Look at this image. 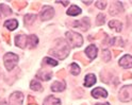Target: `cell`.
Instances as JSON below:
<instances>
[{"mask_svg":"<svg viewBox=\"0 0 132 105\" xmlns=\"http://www.w3.org/2000/svg\"><path fill=\"white\" fill-rule=\"evenodd\" d=\"M102 58H103V60H104V62H109L110 61V59H111V53H110V51L109 50H103L102 51Z\"/></svg>","mask_w":132,"mask_h":105,"instance_id":"obj_28","label":"cell"},{"mask_svg":"<svg viewBox=\"0 0 132 105\" xmlns=\"http://www.w3.org/2000/svg\"><path fill=\"white\" fill-rule=\"evenodd\" d=\"M18 55H16L15 53H6L3 56V62H4V66L6 68L7 71H11L15 66L16 64L18 63Z\"/></svg>","mask_w":132,"mask_h":105,"instance_id":"obj_3","label":"cell"},{"mask_svg":"<svg viewBox=\"0 0 132 105\" xmlns=\"http://www.w3.org/2000/svg\"><path fill=\"white\" fill-rule=\"evenodd\" d=\"M96 105H110L109 103H99V104H96Z\"/></svg>","mask_w":132,"mask_h":105,"instance_id":"obj_36","label":"cell"},{"mask_svg":"<svg viewBox=\"0 0 132 105\" xmlns=\"http://www.w3.org/2000/svg\"><path fill=\"white\" fill-rule=\"evenodd\" d=\"M95 83H96V77H95V74L89 73V74H87V75L85 77L84 86H86V87H90V86H93Z\"/></svg>","mask_w":132,"mask_h":105,"instance_id":"obj_17","label":"cell"},{"mask_svg":"<svg viewBox=\"0 0 132 105\" xmlns=\"http://www.w3.org/2000/svg\"><path fill=\"white\" fill-rule=\"evenodd\" d=\"M43 105H61V101L53 96H49L45 99Z\"/></svg>","mask_w":132,"mask_h":105,"instance_id":"obj_16","label":"cell"},{"mask_svg":"<svg viewBox=\"0 0 132 105\" xmlns=\"http://www.w3.org/2000/svg\"><path fill=\"white\" fill-rule=\"evenodd\" d=\"M129 23H131V25H132V16H130V17H129Z\"/></svg>","mask_w":132,"mask_h":105,"instance_id":"obj_37","label":"cell"},{"mask_svg":"<svg viewBox=\"0 0 132 105\" xmlns=\"http://www.w3.org/2000/svg\"><path fill=\"white\" fill-rule=\"evenodd\" d=\"M105 5H106L105 1H96V6L98 7V9H100V10H103L105 7Z\"/></svg>","mask_w":132,"mask_h":105,"instance_id":"obj_29","label":"cell"},{"mask_svg":"<svg viewBox=\"0 0 132 105\" xmlns=\"http://www.w3.org/2000/svg\"><path fill=\"white\" fill-rule=\"evenodd\" d=\"M35 19H36V15L28 14V15L24 16V23H26V26H30L35 21Z\"/></svg>","mask_w":132,"mask_h":105,"instance_id":"obj_22","label":"cell"},{"mask_svg":"<svg viewBox=\"0 0 132 105\" xmlns=\"http://www.w3.org/2000/svg\"><path fill=\"white\" fill-rule=\"evenodd\" d=\"M4 27L7 28L9 30H11V31H13V30H15L16 28L18 27V22H17V20H16V19L6 20V21L4 22Z\"/></svg>","mask_w":132,"mask_h":105,"instance_id":"obj_19","label":"cell"},{"mask_svg":"<svg viewBox=\"0 0 132 105\" xmlns=\"http://www.w3.org/2000/svg\"><path fill=\"white\" fill-rule=\"evenodd\" d=\"M71 26L73 28H79L82 31H86L89 28V19L87 17H85L82 20H73V22L71 23Z\"/></svg>","mask_w":132,"mask_h":105,"instance_id":"obj_6","label":"cell"},{"mask_svg":"<svg viewBox=\"0 0 132 105\" xmlns=\"http://www.w3.org/2000/svg\"><path fill=\"white\" fill-rule=\"evenodd\" d=\"M0 105H9V104H7L6 102H2V103H0Z\"/></svg>","mask_w":132,"mask_h":105,"instance_id":"obj_38","label":"cell"},{"mask_svg":"<svg viewBox=\"0 0 132 105\" xmlns=\"http://www.w3.org/2000/svg\"><path fill=\"white\" fill-rule=\"evenodd\" d=\"M104 18H105V17H104V15L100 13V14L97 16V19H96L97 22H96V25H97V26H101V25H103V23H104Z\"/></svg>","mask_w":132,"mask_h":105,"instance_id":"obj_27","label":"cell"},{"mask_svg":"<svg viewBox=\"0 0 132 105\" xmlns=\"http://www.w3.org/2000/svg\"><path fill=\"white\" fill-rule=\"evenodd\" d=\"M92 96L96 99H99V98H106L108 96V92H106L103 88L101 87H98V88H95V89L92 91Z\"/></svg>","mask_w":132,"mask_h":105,"instance_id":"obj_12","label":"cell"},{"mask_svg":"<svg viewBox=\"0 0 132 105\" xmlns=\"http://www.w3.org/2000/svg\"><path fill=\"white\" fill-rule=\"evenodd\" d=\"M119 65L122 67V68H131L132 67V56L131 55H125L122 56L119 61Z\"/></svg>","mask_w":132,"mask_h":105,"instance_id":"obj_9","label":"cell"},{"mask_svg":"<svg viewBox=\"0 0 132 105\" xmlns=\"http://www.w3.org/2000/svg\"><path fill=\"white\" fill-rule=\"evenodd\" d=\"M12 14V10L9 5H6L4 3L0 4V17H6Z\"/></svg>","mask_w":132,"mask_h":105,"instance_id":"obj_15","label":"cell"},{"mask_svg":"<svg viewBox=\"0 0 132 105\" xmlns=\"http://www.w3.org/2000/svg\"><path fill=\"white\" fill-rule=\"evenodd\" d=\"M38 43V38L35 36V35H30L28 36V44H27V47H29L30 49H33L35 48L36 45Z\"/></svg>","mask_w":132,"mask_h":105,"instance_id":"obj_18","label":"cell"},{"mask_svg":"<svg viewBox=\"0 0 132 105\" xmlns=\"http://www.w3.org/2000/svg\"><path fill=\"white\" fill-rule=\"evenodd\" d=\"M27 44H28V36L23 35V34H20V35H16L15 37V45L19 47V48H26L27 47Z\"/></svg>","mask_w":132,"mask_h":105,"instance_id":"obj_8","label":"cell"},{"mask_svg":"<svg viewBox=\"0 0 132 105\" xmlns=\"http://www.w3.org/2000/svg\"><path fill=\"white\" fill-rule=\"evenodd\" d=\"M56 3H62L63 5H67L69 3V1H55Z\"/></svg>","mask_w":132,"mask_h":105,"instance_id":"obj_34","label":"cell"},{"mask_svg":"<svg viewBox=\"0 0 132 105\" xmlns=\"http://www.w3.org/2000/svg\"><path fill=\"white\" fill-rule=\"evenodd\" d=\"M37 7H38V3H35L34 5H33V6H32V9H33V10H35V9L37 10Z\"/></svg>","mask_w":132,"mask_h":105,"instance_id":"obj_35","label":"cell"},{"mask_svg":"<svg viewBox=\"0 0 132 105\" xmlns=\"http://www.w3.org/2000/svg\"><path fill=\"white\" fill-rule=\"evenodd\" d=\"M2 35H3L4 37H5V40H6V42H7V43H10V40H9V38H10V36H9V34H6V33H3Z\"/></svg>","mask_w":132,"mask_h":105,"instance_id":"obj_33","label":"cell"},{"mask_svg":"<svg viewBox=\"0 0 132 105\" xmlns=\"http://www.w3.org/2000/svg\"><path fill=\"white\" fill-rule=\"evenodd\" d=\"M123 11V7L120 2H113L110 7V14L111 15H117Z\"/></svg>","mask_w":132,"mask_h":105,"instance_id":"obj_11","label":"cell"},{"mask_svg":"<svg viewBox=\"0 0 132 105\" xmlns=\"http://www.w3.org/2000/svg\"><path fill=\"white\" fill-rule=\"evenodd\" d=\"M56 75L59 77V78H64V77H65V71H64V70L59 71V72H57V73H56Z\"/></svg>","mask_w":132,"mask_h":105,"instance_id":"obj_31","label":"cell"},{"mask_svg":"<svg viewBox=\"0 0 132 105\" xmlns=\"http://www.w3.org/2000/svg\"><path fill=\"white\" fill-rule=\"evenodd\" d=\"M23 96L21 92L16 91L11 94L10 97V105H22Z\"/></svg>","mask_w":132,"mask_h":105,"instance_id":"obj_7","label":"cell"},{"mask_svg":"<svg viewBox=\"0 0 132 105\" xmlns=\"http://www.w3.org/2000/svg\"><path fill=\"white\" fill-rule=\"evenodd\" d=\"M49 54H52L60 60H64L69 54V47L64 39H57L55 47L49 51Z\"/></svg>","mask_w":132,"mask_h":105,"instance_id":"obj_1","label":"cell"},{"mask_svg":"<svg viewBox=\"0 0 132 105\" xmlns=\"http://www.w3.org/2000/svg\"><path fill=\"white\" fill-rule=\"evenodd\" d=\"M70 72L73 75H78L80 73V67L77 65L76 63H72L70 65Z\"/></svg>","mask_w":132,"mask_h":105,"instance_id":"obj_24","label":"cell"},{"mask_svg":"<svg viewBox=\"0 0 132 105\" xmlns=\"http://www.w3.org/2000/svg\"><path fill=\"white\" fill-rule=\"evenodd\" d=\"M13 3H14V5H15V7L16 9H18V10H21L22 7H24L27 5V1H13Z\"/></svg>","mask_w":132,"mask_h":105,"instance_id":"obj_26","label":"cell"},{"mask_svg":"<svg viewBox=\"0 0 132 105\" xmlns=\"http://www.w3.org/2000/svg\"><path fill=\"white\" fill-rule=\"evenodd\" d=\"M54 15V10L53 7L49 6V5H45L43 7L42 12H40V19H42L43 21H46V20H49L51 19L53 17Z\"/></svg>","mask_w":132,"mask_h":105,"instance_id":"obj_5","label":"cell"},{"mask_svg":"<svg viewBox=\"0 0 132 105\" xmlns=\"http://www.w3.org/2000/svg\"><path fill=\"white\" fill-rule=\"evenodd\" d=\"M36 78L42 80V81H49L51 78H52V72L50 70H47V71H38L37 74H36Z\"/></svg>","mask_w":132,"mask_h":105,"instance_id":"obj_13","label":"cell"},{"mask_svg":"<svg viewBox=\"0 0 132 105\" xmlns=\"http://www.w3.org/2000/svg\"><path fill=\"white\" fill-rule=\"evenodd\" d=\"M122 79L123 80H126V79H132V74L131 73H127V74H125L122 77Z\"/></svg>","mask_w":132,"mask_h":105,"instance_id":"obj_32","label":"cell"},{"mask_svg":"<svg viewBox=\"0 0 132 105\" xmlns=\"http://www.w3.org/2000/svg\"><path fill=\"white\" fill-rule=\"evenodd\" d=\"M109 27L111 29H114L115 31H117V32H120L121 29H122V25H121V22L118 21V20H111L109 22Z\"/></svg>","mask_w":132,"mask_h":105,"instance_id":"obj_20","label":"cell"},{"mask_svg":"<svg viewBox=\"0 0 132 105\" xmlns=\"http://www.w3.org/2000/svg\"><path fill=\"white\" fill-rule=\"evenodd\" d=\"M28 105H30V104H36V101L34 100V98H33L32 96H29L28 97Z\"/></svg>","mask_w":132,"mask_h":105,"instance_id":"obj_30","label":"cell"},{"mask_svg":"<svg viewBox=\"0 0 132 105\" xmlns=\"http://www.w3.org/2000/svg\"><path fill=\"white\" fill-rule=\"evenodd\" d=\"M66 38H67L69 44L73 48L81 47L82 44H83V38H82V36L79 33H76V32H73V31L66 32Z\"/></svg>","mask_w":132,"mask_h":105,"instance_id":"obj_2","label":"cell"},{"mask_svg":"<svg viewBox=\"0 0 132 105\" xmlns=\"http://www.w3.org/2000/svg\"><path fill=\"white\" fill-rule=\"evenodd\" d=\"M43 62H44V64H46V65L53 66V67H55L57 65V62L55 60H53V59H50V58H45Z\"/></svg>","mask_w":132,"mask_h":105,"instance_id":"obj_25","label":"cell"},{"mask_svg":"<svg viewBox=\"0 0 132 105\" xmlns=\"http://www.w3.org/2000/svg\"><path fill=\"white\" fill-rule=\"evenodd\" d=\"M65 82H63V81H55V82H53V84L51 85V90L52 91H55V92H59V91H62L65 89Z\"/></svg>","mask_w":132,"mask_h":105,"instance_id":"obj_14","label":"cell"},{"mask_svg":"<svg viewBox=\"0 0 132 105\" xmlns=\"http://www.w3.org/2000/svg\"><path fill=\"white\" fill-rule=\"evenodd\" d=\"M30 87H31L32 90H35V91H40L42 90V85H40V83L37 82V81H31Z\"/></svg>","mask_w":132,"mask_h":105,"instance_id":"obj_23","label":"cell"},{"mask_svg":"<svg viewBox=\"0 0 132 105\" xmlns=\"http://www.w3.org/2000/svg\"><path fill=\"white\" fill-rule=\"evenodd\" d=\"M80 13H81V9L77 5H71L67 11V14L70 16H76V15H79Z\"/></svg>","mask_w":132,"mask_h":105,"instance_id":"obj_21","label":"cell"},{"mask_svg":"<svg viewBox=\"0 0 132 105\" xmlns=\"http://www.w3.org/2000/svg\"><path fill=\"white\" fill-rule=\"evenodd\" d=\"M97 51H98L97 47L95 45H90L85 49V54L89 60H94L97 56Z\"/></svg>","mask_w":132,"mask_h":105,"instance_id":"obj_10","label":"cell"},{"mask_svg":"<svg viewBox=\"0 0 132 105\" xmlns=\"http://www.w3.org/2000/svg\"><path fill=\"white\" fill-rule=\"evenodd\" d=\"M119 99L122 102H128L132 100V85L123 86L119 91Z\"/></svg>","mask_w":132,"mask_h":105,"instance_id":"obj_4","label":"cell"},{"mask_svg":"<svg viewBox=\"0 0 132 105\" xmlns=\"http://www.w3.org/2000/svg\"><path fill=\"white\" fill-rule=\"evenodd\" d=\"M83 3H85V4H87V3H92V1H83Z\"/></svg>","mask_w":132,"mask_h":105,"instance_id":"obj_39","label":"cell"}]
</instances>
